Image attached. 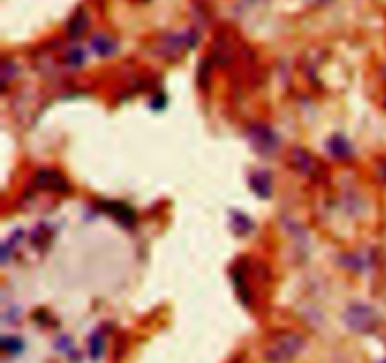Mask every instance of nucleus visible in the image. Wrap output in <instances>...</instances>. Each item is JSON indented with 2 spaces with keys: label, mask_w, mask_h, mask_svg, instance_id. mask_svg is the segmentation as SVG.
<instances>
[{
  "label": "nucleus",
  "mask_w": 386,
  "mask_h": 363,
  "mask_svg": "<svg viewBox=\"0 0 386 363\" xmlns=\"http://www.w3.org/2000/svg\"><path fill=\"white\" fill-rule=\"evenodd\" d=\"M303 337L298 333H285L273 340L266 350V360L270 363H287L302 352Z\"/></svg>",
  "instance_id": "nucleus-1"
},
{
  "label": "nucleus",
  "mask_w": 386,
  "mask_h": 363,
  "mask_svg": "<svg viewBox=\"0 0 386 363\" xmlns=\"http://www.w3.org/2000/svg\"><path fill=\"white\" fill-rule=\"evenodd\" d=\"M345 324L355 333H371L378 325L377 310L365 303H352L345 310Z\"/></svg>",
  "instance_id": "nucleus-2"
},
{
  "label": "nucleus",
  "mask_w": 386,
  "mask_h": 363,
  "mask_svg": "<svg viewBox=\"0 0 386 363\" xmlns=\"http://www.w3.org/2000/svg\"><path fill=\"white\" fill-rule=\"evenodd\" d=\"M249 139L253 147L262 154H272L279 147V137L270 126L264 124H253L249 129Z\"/></svg>",
  "instance_id": "nucleus-3"
},
{
  "label": "nucleus",
  "mask_w": 386,
  "mask_h": 363,
  "mask_svg": "<svg viewBox=\"0 0 386 363\" xmlns=\"http://www.w3.org/2000/svg\"><path fill=\"white\" fill-rule=\"evenodd\" d=\"M36 183L44 189L55 190V192H66L68 190V183L62 179V175H59L53 170H42L36 177Z\"/></svg>",
  "instance_id": "nucleus-4"
},
{
  "label": "nucleus",
  "mask_w": 386,
  "mask_h": 363,
  "mask_svg": "<svg viewBox=\"0 0 386 363\" xmlns=\"http://www.w3.org/2000/svg\"><path fill=\"white\" fill-rule=\"evenodd\" d=\"M253 190L257 192L258 196H270L272 194V179H270V175L264 174V172H258V174L253 175Z\"/></svg>",
  "instance_id": "nucleus-5"
},
{
  "label": "nucleus",
  "mask_w": 386,
  "mask_h": 363,
  "mask_svg": "<svg viewBox=\"0 0 386 363\" xmlns=\"http://www.w3.org/2000/svg\"><path fill=\"white\" fill-rule=\"evenodd\" d=\"M328 149L332 152L333 157H337V159H347L350 157V145L345 137L341 136H333L330 139V144H328Z\"/></svg>",
  "instance_id": "nucleus-6"
},
{
  "label": "nucleus",
  "mask_w": 386,
  "mask_h": 363,
  "mask_svg": "<svg viewBox=\"0 0 386 363\" xmlns=\"http://www.w3.org/2000/svg\"><path fill=\"white\" fill-rule=\"evenodd\" d=\"M104 335L100 332H94L89 339V354H91L92 360H100L102 354H104Z\"/></svg>",
  "instance_id": "nucleus-7"
},
{
  "label": "nucleus",
  "mask_w": 386,
  "mask_h": 363,
  "mask_svg": "<svg viewBox=\"0 0 386 363\" xmlns=\"http://www.w3.org/2000/svg\"><path fill=\"white\" fill-rule=\"evenodd\" d=\"M92 47L99 55H112L115 51V44L106 36H94L92 38Z\"/></svg>",
  "instance_id": "nucleus-8"
},
{
  "label": "nucleus",
  "mask_w": 386,
  "mask_h": 363,
  "mask_svg": "<svg viewBox=\"0 0 386 363\" xmlns=\"http://www.w3.org/2000/svg\"><path fill=\"white\" fill-rule=\"evenodd\" d=\"M2 348L8 352V354H19L23 350V342L16 337H4L2 339Z\"/></svg>",
  "instance_id": "nucleus-9"
}]
</instances>
